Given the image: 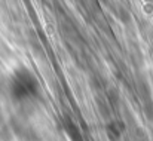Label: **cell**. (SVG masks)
Listing matches in <instances>:
<instances>
[{
    "label": "cell",
    "mask_w": 153,
    "mask_h": 141,
    "mask_svg": "<svg viewBox=\"0 0 153 141\" xmlns=\"http://www.w3.org/2000/svg\"><path fill=\"white\" fill-rule=\"evenodd\" d=\"M42 92V85L36 73L28 67H16L7 79V94L18 104L36 101Z\"/></svg>",
    "instance_id": "obj_1"
}]
</instances>
